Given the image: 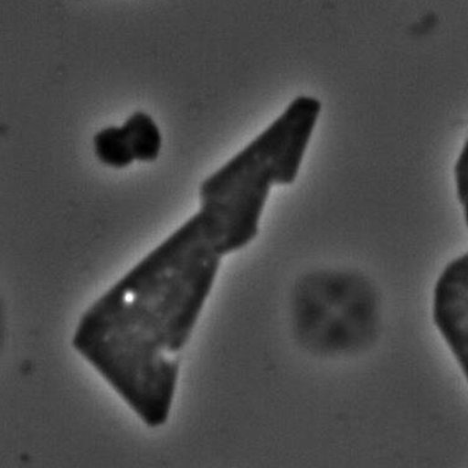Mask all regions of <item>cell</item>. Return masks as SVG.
<instances>
[{
    "mask_svg": "<svg viewBox=\"0 0 468 468\" xmlns=\"http://www.w3.org/2000/svg\"><path fill=\"white\" fill-rule=\"evenodd\" d=\"M93 145L98 160L109 167L124 168L135 161L122 126H109L101 130L94 136Z\"/></svg>",
    "mask_w": 468,
    "mask_h": 468,
    "instance_id": "ba28073f",
    "label": "cell"
},
{
    "mask_svg": "<svg viewBox=\"0 0 468 468\" xmlns=\"http://www.w3.org/2000/svg\"><path fill=\"white\" fill-rule=\"evenodd\" d=\"M432 318L468 378V253L450 262L435 284Z\"/></svg>",
    "mask_w": 468,
    "mask_h": 468,
    "instance_id": "277c9868",
    "label": "cell"
},
{
    "mask_svg": "<svg viewBox=\"0 0 468 468\" xmlns=\"http://www.w3.org/2000/svg\"><path fill=\"white\" fill-rule=\"evenodd\" d=\"M232 207V196L214 202H200L198 213L153 250L84 313L76 335L104 337L101 335L104 324L121 311L125 303L177 270L192 250L203 244H213L216 248L227 234Z\"/></svg>",
    "mask_w": 468,
    "mask_h": 468,
    "instance_id": "7a4b0ae2",
    "label": "cell"
},
{
    "mask_svg": "<svg viewBox=\"0 0 468 468\" xmlns=\"http://www.w3.org/2000/svg\"><path fill=\"white\" fill-rule=\"evenodd\" d=\"M457 198L463 207L464 219L468 221V142L464 143L455 165Z\"/></svg>",
    "mask_w": 468,
    "mask_h": 468,
    "instance_id": "9c48e42d",
    "label": "cell"
},
{
    "mask_svg": "<svg viewBox=\"0 0 468 468\" xmlns=\"http://www.w3.org/2000/svg\"><path fill=\"white\" fill-rule=\"evenodd\" d=\"M322 101L299 96L266 130L224 166L204 179L200 202L224 199L246 176L270 171L278 186L293 185L322 112Z\"/></svg>",
    "mask_w": 468,
    "mask_h": 468,
    "instance_id": "6da1fadb",
    "label": "cell"
},
{
    "mask_svg": "<svg viewBox=\"0 0 468 468\" xmlns=\"http://www.w3.org/2000/svg\"><path fill=\"white\" fill-rule=\"evenodd\" d=\"M221 259L223 257L218 253H210L193 274L181 304L167 323L165 353L178 354L188 343L204 304L216 282Z\"/></svg>",
    "mask_w": 468,
    "mask_h": 468,
    "instance_id": "8992f818",
    "label": "cell"
},
{
    "mask_svg": "<svg viewBox=\"0 0 468 468\" xmlns=\"http://www.w3.org/2000/svg\"><path fill=\"white\" fill-rule=\"evenodd\" d=\"M135 161L157 160L162 147L160 129L154 119L144 112H133L122 125Z\"/></svg>",
    "mask_w": 468,
    "mask_h": 468,
    "instance_id": "52a82bcc",
    "label": "cell"
},
{
    "mask_svg": "<svg viewBox=\"0 0 468 468\" xmlns=\"http://www.w3.org/2000/svg\"><path fill=\"white\" fill-rule=\"evenodd\" d=\"M274 185H278L277 177L269 171L246 176L238 183L231 192L234 193L235 202L227 234L214 248V252L224 257L255 240L259 234L260 219Z\"/></svg>",
    "mask_w": 468,
    "mask_h": 468,
    "instance_id": "5b68a950",
    "label": "cell"
},
{
    "mask_svg": "<svg viewBox=\"0 0 468 468\" xmlns=\"http://www.w3.org/2000/svg\"><path fill=\"white\" fill-rule=\"evenodd\" d=\"M72 345L107 379L147 427L157 428L166 423L167 419L158 408L154 389L150 388L139 373L119 356L107 337L75 335Z\"/></svg>",
    "mask_w": 468,
    "mask_h": 468,
    "instance_id": "3957f363",
    "label": "cell"
}]
</instances>
